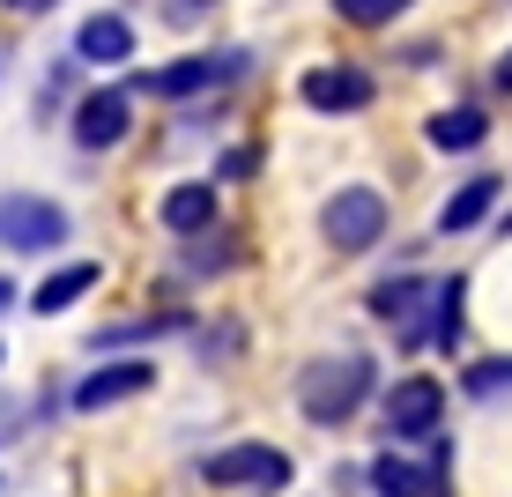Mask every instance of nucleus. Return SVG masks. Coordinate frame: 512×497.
<instances>
[{
    "instance_id": "nucleus-1",
    "label": "nucleus",
    "mask_w": 512,
    "mask_h": 497,
    "mask_svg": "<svg viewBox=\"0 0 512 497\" xmlns=\"http://www.w3.org/2000/svg\"><path fill=\"white\" fill-rule=\"evenodd\" d=\"M372 394V357H357V349H342V357H312L297 371V408H305L312 423H349Z\"/></svg>"
},
{
    "instance_id": "nucleus-2",
    "label": "nucleus",
    "mask_w": 512,
    "mask_h": 497,
    "mask_svg": "<svg viewBox=\"0 0 512 497\" xmlns=\"http://www.w3.org/2000/svg\"><path fill=\"white\" fill-rule=\"evenodd\" d=\"M67 208L45 201V193H0V253H60L67 245Z\"/></svg>"
},
{
    "instance_id": "nucleus-3",
    "label": "nucleus",
    "mask_w": 512,
    "mask_h": 497,
    "mask_svg": "<svg viewBox=\"0 0 512 497\" xmlns=\"http://www.w3.org/2000/svg\"><path fill=\"white\" fill-rule=\"evenodd\" d=\"M238 75H245V52H186V60L149 67L134 90L156 97V104H186V97H208L216 82H238Z\"/></svg>"
},
{
    "instance_id": "nucleus-4",
    "label": "nucleus",
    "mask_w": 512,
    "mask_h": 497,
    "mask_svg": "<svg viewBox=\"0 0 512 497\" xmlns=\"http://www.w3.org/2000/svg\"><path fill=\"white\" fill-rule=\"evenodd\" d=\"M320 238L334 245V253H372V245L386 238V193H379V186H342V193H327Z\"/></svg>"
},
{
    "instance_id": "nucleus-5",
    "label": "nucleus",
    "mask_w": 512,
    "mask_h": 497,
    "mask_svg": "<svg viewBox=\"0 0 512 497\" xmlns=\"http://www.w3.org/2000/svg\"><path fill=\"white\" fill-rule=\"evenodd\" d=\"M201 475L216 490H290V453L282 446H260V438H238V446H223V453H208L201 460Z\"/></svg>"
},
{
    "instance_id": "nucleus-6",
    "label": "nucleus",
    "mask_w": 512,
    "mask_h": 497,
    "mask_svg": "<svg viewBox=\"0 0 512 497\" xmlns=\"http://www.w3.org/2000/svg\"><path fill=\"white\" fill-rule=\"evenodd\" d=\"M67 134H75V149H119V141L134 134V90H82L75 112H67Z\"/></svg>"
},
{
    "instance_id": "nucleus-7",
    "label": "nucleus",
    "mask_w": 512,
    "mask_h": 497,
    "mask_svg": "<svg viewBox=\"0 0 512 497\" xmlns=\"http://www.w3.org/2000/svg\"><path fill=\"white\" fill-rule=\"evenodd\" d=\"M438 416H446V386L438 379H401L394 394H386V438H394V446L438 438Z\"/></svg>"
},
{
    "instance_id": "nucleus-8",
    "label": "nucleus",
    "mask_w": 512,
    "mask_h": 497,
    "mask_svg": "<svg viewBox=\"0 0 512 497\" xmlns=\"http://www.w3.org/2000/svg\"><path fill=\"white\" fill-rule=\"evenodd\" d=\"M149 386H156V364L149 357H119V364H97V371H82V379H75V408H82V416H97V408H119V401L149 394Z\"/></svg>"
},
{
    "instance_id": "nucleus-9",
    "label": "nucleus",
    "mask_w": 512,
    "mask_h": 497,
    "mask_svg": "<svg viewBox=\"0 0 512 497\" xmlns=\"http://www.w3.org/2000/svg\"><path fill=\"white\" fill-rule=\"evenodd\" d=\"M297 97H305L312 112H364V104L379 97V82L364 75V67H349V60H327V67H305Z\"/></svg>"
},
{
    "instance_id": "nucleus-10",
    "label": "nucleus",
    "mask_w": 512,
    "mask_h": 497,
    "mask_svg": "<svg viewBox=\"0 0 512 497\" xmlns=\"http://www.w3.org/2000/svg\"><path fill=\"white\" fill-rule=\"evenodd\" d=\"M216 216H223L216 179H186V186H171L164 201H156V223H164L171 238H201V230H216Z\"/></svg>"
},
{
    "instance_id": "nucleus-11",
    "label": "nucleus",
    "mask_w": 512,
    "mask_h": 497,
    "mask_svg": "<svg viewBox=\"0 0 512 497\" xmlns=\"http://www.w3.org/2000/svg\"><path fill=\"white\" fill-rule=\"evenodd\" d=\"M75 60L82 67H119V60H134V23L127 15H82L75 23Z\"/></svg>"
},
{
    "instance_id": "nucleus-12",
    "label": "nucleus",
    "mask_w": 512,
    "mask_h": 497,
    "mask_svg": "<svg viewBox=\"0 0 512 497\" xmlns=\"http://www.w3.org/2000/svg\"><path fill=\"white\" fill-rule=\"evenodd\" d=\"M97 260H67V268H52L45 282H38V290H30V312H38V319H52V312H67V305H82V297H90L97 290Z\"/></svg>"
},
{
    "instance_id": "nucleus-13",
    "label": "nucleus",
    "mask_w": 512,
    "mask_h": 497,
    "mask_svg": "<svg viewBox=\"0 0 512 497\" xmlns=\"http://www.w3.org/2000/svg\"><path fill=\"white\" fill-rule=\"evenodd\" d=\"M416 305H431V282H423V275H394V282H379V290H372V312L386 319V327H409V342H423Z\"/></svg>"
},
{
    "instance_id": "nucleus-14",
    "label": "nucleus",
    "mask_w": 512,
    "mask_h": 497,
    "mask_svg": "<svg viewBox=\"0 0 512 497\" xmlns=\"http://www.w3.org/2000/svg\"><path fill=\"white\" fill-rule=\"evenodd\" d=\"M431 149H446V156H468V149H483V134H490V119H483V104H453V112H431Z\"/></svg>"
},
{
    "instance_id": "nucleus-15",
    "label": "nucleus",
    "mask_w": 512,
    "mask_h": 497,
    "mask_svg": "<svg viewBox=\"0 0 512 497\" xmlns=\"http://www.w3.org/2000/svg\"><path fill=\"white\" fill-rule=\"evenodd\" d=\"M498 179H490V171H483V179H468V186H453V201L446 208H438V230H446V238H461V230H475V223H483L490 216V208H498Z\"/></svg>"
},
{
    "instance_id": "nucleus-16",
    "label": "nucleus",
    "mask_w": 512,
    "mask_h": 497,
    "mask_svg": "<svg viewBox=\"0 0 512 497\" xmlns=\"http://www.w3.org/2000/svg\"><path fill=\"white\" fill-rule=\"evenodd\" d=\"M468 275H453V282H431V327H423V342H438V349H461V327H468Z\"/></svg>"
},
{
    "instance_id": "nucleus-17",
    "label": "nucleus",
    "mask_w": 512,
    "mask_h": 497,
    "mask_svg": "<svg viewBox=\"0 0 512 497\" xmlns=\"http://www.w3.org/2000/svg\"><path fill=\"white\" fill-rule=\"evenodd\" d=\"M334 15L357 23V30H386L394 15H409V0H334Z\"/></svg>"
},
{
    "instance_id": "nucleus-18",
    "label": "nucleus",
    "mask_w": 512,
    "mask_h": 497,
    "mask_svg": "<svg viewBox=\"0 0 512 497\" xmlns=\"http://www.w3.org/2000/svg\"><path fill=\"white\" fill-rule=\"evenodd\" d=\"M461 386H468L475 401L505 394V386H512V357H483V364H468V371H461Z\"/></svg>"
},
{
    "instance_id": "nucleus-19",
    "label": "nucleus",
    "mask_w": 512,
    "mask_h": 497,
    "mask_svg": "<svg viewBox=\"0 0 512 497\" xmlns=\"http://www.w3.org/2000/svg\"><path fill=\"white\" fill-rule=\"evenodd\" d=\"M216 268H231V245H223V238H193L186 275H216Z\"/></svg>"
},
{
    "instance_id": "nucleus-20",
    "label": "nucleus",
    "mask_w": 512,
    "mask_h": 497,
    "mask_svg": "<svg viewBox=\"0 0 512 497\" xmlns=\"http://www.w3.org/2000/svg\"><path fill=\"white\" fill-rule=\"evenodd\" d=\"M490 82H498V90L512 97V52H498V67H490Z\"/></svg>"
},
{
    "instance_id": "nucleus-21",
    "label": "nucleus",
    "mask_w": 512,
    "mask_h": 497,
    "mask_svg": "<svg viewBox=\"0 0 512 497\" xmlns=\"http://www.w3.org/2000/svg\"><path fill=\"white\" fill-rule=\"evenodd\" d=\"M8 8H15V15H52L60 0H8Z\"/></svg>"
},
{
    "instance_id": "nucleus-22",
    "label": "nucleus",
    "mask_w": 512,
    "mask_h": 497,
    "mask_svg": "<svg viewBox=\"0 0 512 497\" xmlns=\"http://www.w3.org/2000/svg\"><path fill=\"white\" fill-rule=\"evenodd\" d=\"M8 297H15V290H8V282H0V305H8Z\"/></svg>"
}]
</instances>
